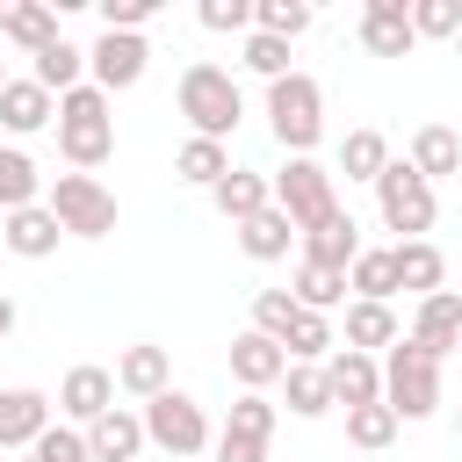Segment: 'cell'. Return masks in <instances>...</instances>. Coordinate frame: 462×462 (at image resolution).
Here are the masks:
<instances>
[{"label":"cell","instance_id":"6da1fadb","mask_svg":"<svg viewBox=\"0 0 462 462\" xmlns=\"http://www.w3.org/2000/svg\"><path fill=\"white\" fill-rule=\"evenodd\" d=\"M58 152H65L72 173L108 166V152H116V116H108V94H101V87L58 94Z\"/></svg>","mask_w":462,"mask_h":462},{"label":"cell","instance_id":"7a4b0ae2","mask_svg":"<svg viewBox=\"0 0 462 462\" xmlns=\"http://www.w3.org/2000/svg\"><path fill=\"white\" fill-rule=\"evenodd\" d=\"M267 130L289 159H310V144L325 137V87L310 72H289L267 87Z\"/></svg>","mask_w":462,"mask_h":462},{"label":"cell","instance_id":"3957f363","mask_svg":"<svg viewBox=\"0 0 462 462\" xmlns=\"http://www.w3.org/2000/svg\"><path fill=\"white\" fill-rule=\"evenodd\" d=\"M173 101H180V116L195 123V137H231L238 130V116H245V94H238V79L224 72V65H188L180 72V87H173Z\"/></svg>","mask_w":462,"mask_h":462},{"label":"cell","instance_id":"277c9868","mask_svg":"<svg viewBox=\"0 0 462 462\" xmlns=\"http://www.w3.org/2000/svg\"><path fill=\"white\" fill-rule=\"evenodd\" d=\"M383 404L397 419H433L440 411V354H426L419 339H397L383 361Z\"/></svg>","mask_w":462,"mask_h":462},{"label":"cell","instance_id":"5b68a950","mask_svg":"<svg viewBox=\"0 0 462 462\" xmlns=\"http://www.w3.org/2000/svg\"><path fill=\"white\" fill-rule=\"evenodd\" d=\"M43 209L65 224V238H108L116 231V195L94 180V173H58Z\"/></svg>","mask_w":462,"mask_h":462},{"label":"cell","instance_id":"8992f818","mask_svg":"<svg viewBox=\"0 0 462 462\" xmlns=\"http://www.w3.org/2000/svg\"><path fill=\"white\" fill-rule=\"evenodd\" d=\"M375 202H383V224H390V231H404V238H426V231H433V180H426L411 159H390V166H383Z\"/></svg>","mask_w":462,"mask_h":462},{"label":"cell","instance_id":"52a82bcc","mask_svg":"<svg viewBox=\"0 0 462 462\" xmlns=\"http://www.w3.org/2000/svg\"><path fill=\"white\" fill-rule=\"evenodd\" d=\"M144 440L166 448V455H202L209 448V419H202V404L188 390H159L144 404Z\"/></svg>","mask_w":462,"mask_h":462},{"label":"cell","instance_id":"ba28073f","mask_svg":"<svg viewBox=\"0 0 462 462\" xmlns=\"http://www.w3.org/2000/svg\"><path fill=\"white\" fill-rule=\"evenodd\" d=\"M274 209H289V224L296 231H318L339 202H332V173L318 166V159H289L282 173H274Z\"/></svg>","mask_w":462,"mask_h":462},{"label":"cell","instance_id":"9c48e42d","mask_svg":"<svg viewBox=\"0 0 462 462\" xmlns=\"http://www.w3.org/2000/svg\"><path fill=\"white\" fill-rule=\"evenodd\" d=\"M144 65H152L144 36H116V29H101V43L87 51V72H94V87H101V94L137 87V79H144Z\"/></svg>","mask_w":462,"mask_h":462},{"label":"cell","instance_id":"30bf717a","mask_svg":"<svg viewBox=\"0 0 462 462\" xmlns=\"http://www.w3.org/2000/svg\"><path fill=\"white\" fill-rule=\"evenodd\" d=\"M325 390H332V404H346V411H361V404H383V361H375V354H354V346H339V354L325 361Z\"/></svg>","mask_w":462,"mask_h":462},{"label":"cell","instance_id":"8fae6325","mask_svg":"<svg viewBox=\"0 0 462 462\" xmlns=\"http://www.w3.org/2000/svg\"><path fill=\"white\" fill-rule=\"evenodd\" d=\"M58 411H65L72 426H94L101 411H116V375H108V368H94V361L65 368V383H58Z\"/></svg>","mask_w":462,"mask_h":462},{"label":"cell","instance_id":"7c38bea8","mask_svg":"<svg viewBox=\"0 0 462 462\" xmlns=\"http://www.w3.org/2000/svg\"><path fill=\"white\" fill-rule=\"evenodd\" d=\"M231 375H238V390H267V383L289 375V346L267 339V332H238L231 339Z\"/></svg>","mask_w":462,"mask_h":462},{"label":"cell","instance_id":"4fadbf2b","mask_svg":"<svg viewBox=\"0 0 462 462\" xmlns=\"http://www.w3.org/2000/svg\"><path fill=\"white\" fill-rule=\"evenodd\" d=\"M411 339L426 346V354H462V296L455 289H433L426 303H419V318H411Z\"/></svg>","mask_w":462,"mask_h":462},{"label":"cell","instance_id":"5bb4252c","mask_svg":"<svg viewBox=\"0 0 462 462\" xmlns=\"http://www.w3.org/2000/svg\"><path fill=\"white\" fill-rule=\"evenodd\" d=\"M43 433H51V397L43 390H0V455L36 448Z\"/></svg>","mask_w":462,"mask_h":462},{"label":"cell","instance_id":"9a60e30c","mask_svg":"<svg viewBox=\"0 0 462 462\" xmlns=\"http://www.w3.org/2000/svg\"><path fill=\"white\" fill-rule=\"evenodd\" d=\"M361 43H368L375 58H404V51L419 43L411 7H404V0H368V7H361Z\"/></svg>","mask_w":462,"mask_h":462},{"label":"cell","instance_id":"2e32d148","mask_svg":"<svg viewBox=\"0 0 462 462\" xmlns=\"http://www.w3.org/2000/svg\"><path fill=\"white\" fill-rule=\"evenodd\" d=\"M43 123H58V94L36 87V79H7V87H0V130L36 137Z\"/></svg>","mask_w":462,"mask_h":462},{"label":"cell","instance_id":"e0dca14e","mask_svg":"<svg viewBox=\"0 0 462 462\" xmlns=\"http://www.w3.org/2000/svg\"><path fill=\"white\" fill-rule=\"evenodd\" d=\"M137 448H144V411H101L94 426H87V455L94 462H137Z\"/></svg>","mask_w":462,"mask_h":462},{"label":"cell","instance_id":"ac0fdd59","mask_svg":"<svg viewBox=\"0 0 462 462\" xmlns=\"http://www.w3.org/2000/svg\"><path fill=\"white\" fill-rule=\"evenodd\" d=\"M209 202H217V217L245 224V217H260V209L274 202V180H267V173H253V166H231V173L209 188Z\"/></svg>","mask_w":462,"mask_h":462},{"label":"cell","instance_id":"d6986e66","mask_svg":"<svg viewBox=\"0 0 462 462\" xmlns=\"http://www.w3.org/2000/svg\"><path fill=\"white\" fill-rule=\"evenodd\" d=\"M303 260H318V267L346 274V267L361 260V231H354V217H346V209H332L318 231H303Z\"/></svg>","mask_w":462,"mask_h":462},{"label":"cell","instance_id":"ffe728a7","mask_svg":"<svg viewBox=\"0 0 462 462\" xmlns=\"http://www.w3.org/2000/svg\"><path fill=\"white\" fill-rule=\"evenodd\" d=\"M116 390H130V397H159V390H173V361H166V346H123V361H116Z\"/></svg>","mask_w":462,"mask_h":462},{"label":"cell","instance_id":"44dd1931","mask_svg":"<svg viewBox=\"0 0 462 462\" xmlns=\"http://www.w3.org/2000/svg\"><path fill=\"white\" fill-rule=\"evenodd\" d=\"M0 238H7V253H22V260H51V253H58V238H65V224H58L43 202H29V209H14V217H7V231H0Z\"/></svg>","mask_w":462,"mask_h":462},{"label":"cell","instance_id":"7402d4cb","mask_svg":"<svg viewBox=\"0 0 462 462\" xmlns=\"http://www.w3.org/2000/svg\"><path fill=\"white\" fill-rule=\"evenodd\" d=\"M390 253H397V289H411L419 303L448 282V260H440V245H433V238H397Z\"/></svg>","mask_w":462,"mask_h":462},{"label":"cell","instance_id":"603a6c76","mask_svg":"<svg viewBox=\"0 0 462 462\" xmlns=\"http://www.w3.org/2000/svg\"><path fill=\"white\" fill-rule=\"evenodd\" d=\"M296 238H303V231H296V224H289V209H274V202H267L260 217H245V224H238V245H245V260H282Z\"/></svg>","mask_w":462,"mask_h":462},{"label":"cell","instance_id":"cb8c5ba5","mask_svg":"<svg viewBox=\"0 0 462 462\" xmlns=\"http://www.w3.org/2000/svg\"><path fill=\"white\" fill-rule=\"evenodd\" d=\"M0 36H7V43H22V51L36 58L43 43H58V14H51V7H36V0H0Z\"/></svg>","mask_w":462,"mask_h":462},{"label":"cell","instance_id":"d4e9b609","mask_svg":"<svg viewBox=\"0 0 462 462\" xmlns=\"http://www.w3.org/2000/svg\"><path fill=\"white\" fill-rule=\"evenodd\" d=\"M397 339H404V325H397L390 303H346V346L354 354H375V346H397Z\"/></svg>","mask_w":462,"mask_h":462},{"label":"cell","instance_id":"484cf974","mask_svg":"<svg viewBox=\"0 0 462 462\" xmlns=\"http://www.w3.org/2000/svg\"><path fill=\"white\" fill-rule=\"evenodd\" d=\"M411 166H419L426 180H440V173H462V137H455L448 123H426V130H411Z\"/></svg>","mask_w":462,"mask_h":462},{"label":"cell","instance_id":"4316f807","mask_svg":"<svg viewBox=\"0 0 462 462\" xmlns=\"http://www.w3.org/2000/svg\"><path fill=\"white\" fill-rule=\"evenodd\" d=\"M346 289H354V303H390L397 296V253L361 245V260L346 267Z\"/></svg>","mask_w":462,"mask_h":462},{"label":"cell","instance_id":"83f0119b","mask_svg":"<svg viewBox=\"0 0 462 462\" xmlns=\"http://www.w3.org/2000/svg\"><path fill=\"white\" fill-rule=\"evenodd\" d=\"M79 72H87V51L58 36V43H43V51H36V72H29V79H36V87H51V94H72V87H87Z\"/></svg>","mask_w":462,"mask_h":462},{"label":"cell","instance_id":"f1b7e54d","mask_svg":"<svg viewBox=\"0 0 462 462\" xmlns=\"http://www.w3.org/2000/svg\"><path fill=\"white\" fill-rule=\"evenodd\" d=\"M173 173H180L188 188H217V180L231 173V152H224L217 137H188V144L173 152Z\"/></svg>","mask_w":462,"mask_h":462},{"label":"cell","instance_id":"f546056e","mask_svg":"<svg viewBox=\"0 0 462 462\" xmlns=\"http://www.w3.org/2000/svg\"><path fill=\"white\" fill-rule=\"evenodd\" d=\"M289 361H303V368H318V361H332L339 354V339H332V318L325 310H296V325H289Z\"/></svg>","mask_w":462,"mask_h":462},{"label":"cell","instance_id":"4dcf8cb0","mask_svg":"<svg viewBox=\"0 0 462 462\" xmlns=\"http://www.w3.org/2000/svg\"><path fill=\"white\" fill-rule=\"evenodd\" d=\"M36 188H43L36 159H29L22 144H0V209H7V217H14V209H29V202H36Z\"/></svg>","mask_w":462,"mask_h":462},{"label":"cell","instance_id":"1f68e13d","mask_svg":"<svg viewBox=\"0 0 462 462\" xmlns=\"http://www.w3.org/2000/svg\"><path fill=\"white\" fill-rule=\"evenodd\" d=\"M282 404H289L296 419H325V411H332L325 368H303V361H289V375H282Z\"/></svg>","mask_w":462,"mask_h":462},{"label":"cell","instance_id":"d6a6232c","mask_svg":"<svg viewBox=\"0 0 462 462\" xmlns=\"http://www.w3.org/2000/svg\"><path fill=\"white\" fill-rule=\"evenodd\" d=\"M383 166H390L383 130H346V144H339V173H346V180H383Z\"/></svg>","mask_w":462,"mask_h":462},{"label":"cell","instance_id":"836d02e7","mask_svg":"<svg viewBox=\"0 0 462 462\" xmlns=\"http://www.w3.org/2000/svg\"><path fill=\"white\" fill-rule=\"evenodd\" d=\"M289 296H296L303 310H332V303L346 296V274H332V267L303 260V267H296V282H289Z\"/></svg>","mask_w":462,"mask_h":462},{"label":"cell","instance_id":"e575fe53","mask_svg":"<svg viewBox=\"0 0 462 462\" xmlns=\"http://www.w3.org/2000/svg\"><path fill=\"white\" fill-rule=\"evenodd\" d=\"M397 426H404V419H397L390 404H361V411H346V440H354V448H368V455H375V448H390V440H397Z\"/></svg>","mask_w":462,"mask_h":462},{"label":"cell","instance_id":"d590c367","mask_svg":"<svg viewBox=\"0 0 462 462\" xmlns=\"http://www.w3.org/2000/svg\"><path fill=\"white\" fill-rule=\"evenodd\" d=\"M253 22H260V36H303L310 29V7L303 0H253Z\"/></svg>","mask_w":462,"mask_h":462},{"label":"cell","instance_id":"8d00e7d4","mask_svg":"<svg viewBox=\"0 0 462 462\" xmlns=\"http://www.w3.org/2000/svg\"><path fill=\"white\" fill-rule=\"evenodd\" d=\"M296 310H303V303H296L289 289H260V296H253V332H267V339H289Z\"/></svg>","mask_w":462,"mask_h":462},{"label":"cell","instance_id":"74e56055","mask_svg":"<svg viewBox=\"0 0 462 462\" xmlns=\"http://www.w3.org/2000/svg\"><path fill=\"white\" fill-rule=\"evenodd\" d=\"M224 433H245V440H274V404H267L260 390H245V397L231 404V419H224Z\"/></svg>","mask_w":462,"mask_h":462},{"label":"cell","instance_id":"f35d334b","mask_svg":"<svg viewBox=\"0 0 462 462\" xmlns=\"http://www.w3.org/2000/svg\"><path fill=\"white\" fill-rule=\"evenodd\" d=\"M245 65H253V72H260V79L274 87V79H289V43H282V36H260V29H253V36H245Z\"/></svg>","mask_w":462,"mask_h":462},{"label":"cell","instance_id":"ab89813d","mask_svg":"<svg viewBox=\"0 0 462 462\" xmlns=\"http://www.w3.org/2000/svg\"><path fill=\"white\" fill-rule=\"evenodd\" d=\"M419 36H462V0H411Z\"/></svg>","mask_w":462,"mask_h":462},{"label":"cell","instance_id":"60d3db41","mask_svg":"<svg viewBox=\"0 0 462 462\" xmlns=\"http://www.w3.org/2000/svg\"><path fill=\"white\" fill-rule=\"evenodd\" d=\"M195 14H202L209 36H238V29H253V0H202Z\"/></svg>","mask_w":462,"mask_h":462},{"label":"cell","instance_id":"b9f144b4","mask_svg":"<svg viewBox=\"0 0 462 462\" xmlns=\"http://www.w3.org/2000/svg\"><path fill=\"white\" fill-rule=\"evenodd\" d=\"M29 462H94V455H87V433H72V426H51V433L29 448Z\"/></svg>","mask_w":462,"mask_h":462},{"label":"cell","instance_id":"7bdbcfd3","mask_svg":"<svg viewBox=\"0 0 462 462\" xmlns=\"http://www.w3.org/2000/svg\"><path fill=\"white\" fill-rule=\"evenodd\" d=\"M152 14H159V0H101V29H116V36H137Z\"/></svg>","mask_w":462,"mask_h":462},{"label":"cell","instance_id":"ee69618b","mask_svg":"<svg viewBox=\"0 0 462 462\" xmlns=\"http://www.w3.org/2000/svg\"><path fill=\"white\" fill-rule=\"evenodd\" d=\"M217 462H267V440H245V433H217Z\"/></svg>","mask_w":462,"mask_h":462},{"label":"cell","instance_id":"f6af8a7d","mask_svg":"<svg viewBox=\"0 0 462 462\" xmlns=\"http://www.w3.org/2000/svg\"><path fill=\"white\" fill-rule=\"evenodd\" d=\"M14 318H22V310H14V296H0V339L14 332Z\"/></svg>","mask_w":462,"mask_h":462},{"label":"cell","instance_id":"bcb514c9","mask_svg":"<svg viewBox=\"0 0 462 462\" xmlns=\"http://www.w3.org/2000/svg\"><path fill=\"white\" fill-rule=\"evenodd\" d=\"M0 87H7V65H0Z\"/></svg>","mask_w":462,"mask_h":462},{"label":"cell","instance_id":"7dc6e473","mask_svg":"<svg viewBox=\"0 0 462 462\" xmlns=\"http://www.w3.org/2000/svg\"><path fill=\"white\" fill-rule=\"evenodd\" d=\"M455 51H462V36H455Z\"/></svg>","mask_w":462,"mask_h":462}]
</instances>
